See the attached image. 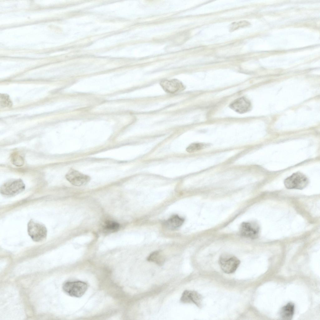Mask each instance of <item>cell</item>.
Listing matches in <instances>:
<instances>
[{
  "label": "cell",
  "mask_w": 320,
  "mask_h": 320,
  "mask_svg": "<svg viewBox=\"0 0 320 320\" xmlns=\"http://www.w3.org/2000/svg\"><path fill=\"white\" fill-rule=\"evenodd\" d=\"M25 185L20 179H12L4 182L0 188V192L3 195L10 197L16 196L25 189Z\"/></svg>",
  "instance_id": "obj_1"
},
{
  "label": "cell",
  "mask_w": 320,
  "mask_h": 320,
  "mask_svg": "<svg viewBox=\"0 0 320 320\" xmlns=\"http://www.w3.org/2000/svg\"><path fill=\"white\" fill-rule=\"evenodd\" d=\"M202 299L201 295L196 291L186 290L182 293L180 301L184 303H193L201 308Z\"/></svg>",
  "instance_id": "obj_8"
},
{
  "label": "cell",
  "mask_w": 320,
  "mask_h": 320,
  "mask_svg": "<svg viewBox=\"0 0 320 320\" xmlns=\"http://www.w3.org/2000/svg\"><path fill=\"white\" fill-rule=\"evenodd\" d=\"M160 84L165 92L170 93L181 91L184 89L182 83L177 79L163 80Z\"/></svg>",
  "instance_id": "obj_9"
},
{
  "label": "cell",
  "mask_w": 320,
  "mask_h": 320,
  "mask_svg": "<svg viewBox=\"0 0 320 320\" xmlns=\"http://www.w3.org/2000/svg\"><path fill=\"white\" fill-rule=\"evenodd\" d=\"M294 305L292 303H289L282 308L280 312L282 319L289 320L292 319L294 312Z\"/></svg>",
  "instance_id": "obj_12"
},
{
  "label": "cell",
  "mask_w": 320,
  "mask_h": 320,
  "mask_svg": "<svg viewBox=\"0 0 320 320\" xmlns=\"http://www.w3.org/2000/svg\"><path fill=\"white\" fill-rule=\"evenodd\" d=\"M184 220L178 215L172 216L166 221L164 224L167 228L172 230H175L180 227L184 222Z\"/></svg>",
  "instance_id": "obj_11"
},
{
  "label": "cell",
  "mask_w": 320,
  "mask_h": 320,
  "mask_svg": "<svg viewBox=\"0 0 320 320\" xmlns=\"http://www.w3.org/2000/svg\"><path fill=\"white\" fill-rule=\"evenodd\" d=\"M259 230V226L256 223L243 222L241 224L240 231L242 236L254 239L258 237Z\"/></svg>",
  "instance_id": "obj_7"
},
{
  "label": "cell",
  "mask_w": 320,
  "mask_h": 320,
  "mask_svg": "<svg viewBox=\"0 0 320 320\" xmlns=\"http://www.w3.org/2000/svg\"><path fill=\"white\" fill-rule=\"evenodd\" d=\"M247 25L246 22L244 21H241L238 22H234L232 23L231 25V30H235L240 27H242Z\"/></svg>",
  "instance_id": "obj_18"
},
{
  "label": "cell",
  "mask_w": 320,
  "mask_h": 320,
  "mask_svg": "<svg viewBox=\"0 0 320 320\" xmlns=\"http://www.w3.org/2000/svg\"><path fill=\"white\" fill-rule=\"evenodd\" d=\"M66 179L71 184L77 186L84 185L89 181L90 177L77 170L71 168L65 175Z\"/></svg>",
  "instance_id": "obj_5"
},
{
  "label": "cell",
  "mask_w": 320,
  "mask_h": 320,
  "mask_svg": "<svg viewBox=\"0 0 320 320\" xmlns=\"http://www.w3.org/2000/svg\"><path fill=\"white\" fill-rule=\"evenodd\" d=\"M29 235L34 242H41L46 238L47 230L43 224L31 219L28 224Z\"/></svg>",
  "instance_id": "obj_2"
},
{
  "label": "cell",
  "mask_w": 320,
  "mask_h": 320,
  "mask_svg": "<svg viewBox=\"0 0 320 320\" xmlns=\"http://www.w3.org/2000/svg\"><path fill=\"white\" fill-rule=\"evenodd\" d=\"M103 229L106 232L112 233L118 231L119 228V225L114 221H107L104 224Z\"/></svg>",
  "instance_id": "obj_14"
},
{
  "label": "cell",
  "mask_w": 320,
  "mask_h": 320,
  "mask_svg": "<svg viewBox=\"0 0 320 320\" xmlns=\"http://www.w3.org/2000/svg\"><path fill=\"white\" fill-rule=\"evenodd\" d=\"M12 103L9 96L5 94H0V105L2 107H10Z\"/></svg>",
  "instance_id": "obj_17"
},
{
  "label": "cell",
  "mask_w": 320,
  "mask_h": 320,
  "mask_svg": "<svg viewBox=\"0 0 320 320\" xmlns=\"http://www.w3.org/2000/svg\"><path fill=\"white\" fill-rule=\"evenodd\" d=\"M204 146L205 145L202 143H193L187 148L186 151L189 152H194L202 149L204 148Z\"/></svg>",
  "instance_id": "obj_16"
},
{
  "label": "cell",
  "mask_w": 320,
  "mask_h": 320,
  "mask_svg": "<svg viewBox=\"0 0 320 320\" xmlns=\"http://www.w3.org/2000/svg\"><path fill=\"white\" fill-rule=\"evenodd\" d=\"M251 106L249 101L246 98L242 97L233 101L230 105V108L235 112L243 113L248 111Z\"/></svg>",
  "instance_id": "obj_10"
},
{
  "label": "cell",
  "mask_w": 320,
  "mask_h": 320,
  "mask_svg": "<svg viewBox=\"0 0 320 320\" xmlns=\"http://www.w3.org/2000/svg\"><path fill=\"white\" fill-rule=\"evenodd\" d=\"M11 160L12 164L18 167L23 165L24 163L23 158L16 153H13L11 155Z\"/></svg>",
  "instance_id": "obj_15"
},
{
  "label": "cell",
  "mask_w": 320,
  "mask_h": 320,
  "mask_svg": "<svg viewBox=\"0 0 320 320\" xmlns=\"http://www.w3.org/2000/svg\"><path fill=\"white\" fill-rule=\"evenodd\" d=\"M308 183V178L300 172L293 173L284 181L285 187L288 189L302 190L306 188Z\"/></svg>",
  "instance_id": "obj_3"
},
{
  "label": "cell",
  "mask_w": 320,
  "mask_h": 320,
  "mask_svg": "<svg viewBox=\"0 0 320 320\" xmlns=\"http://www.w3.org/2000/svg\"><path fill=\"white\" fill-rule=\"evenodd\" d=\"M219 262L222 270L227 274L234 272L240 263V260L234 256L221 257Z\"/></svg>",
  "instance_id": "obj_6"
},
{
  "label": "cell",
  "mask_w": 320,
  "mask_h": 320,
  "mask_svg": "<svg viewBox=\"0 0 320 320\" xmlns=\"http://www.w3.org/2000/svg\"><path fill=\"white\" fill-rule=\"evenodd\" d=\"M88 287L85 282L77 281L67 282L63 285L62 288L64 292L69 295L79 298L84 295Z\"/></svg>",
  "instance_id": "obj_4"
},
{
  "label": "cell",
  "mask_w": 320,
  "mask_h": 320,
  "mask_svg": "<svg viewBox=\"0 0 320 320\" xmlns=\"http://www.w3.org/2000/svg\"><path fill=\"white\" fill-rule=\"evenodd\" d=\"M147 260L149 262H154L159 266L162 265L165 261V258L162 252L158 251L151 253L147 258Z\"/></svg>",
  "instance_id": "obj_13"
}]
</instances>
